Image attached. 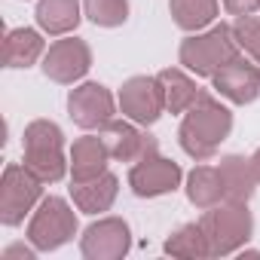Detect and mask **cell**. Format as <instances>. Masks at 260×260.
I'll return each instance as SVG.
<instances>
[{"mask_svg": "<svg viewBox=\"0 0 260 260\" xmlns=\"http://www.w3.org/2000/svg\"><path fill=\"white\" fill-rule=\"evenodd\" d=\"M230 132H233L230 107H223L217 98L199 92L193 107L184 113L178 138H181V147H184L187 156H193L196 162H205L217 153V147L230 138Z\"/></svg>", "mask_w": 260, "mask_h": 260, "instance_id": "1", "label": "cell"}, {"mask_svg": "<svg viewBox=\"0 0 260 260\" xmlns=\"http://www.w3.org/2000/svg\"><path fill=\"white\" fill-rule=\"evenodd\" d=\"M25 166L43 184H55L64 178V135L52 119H34L25 128Z\"/></svg>", "mask_w": 260, "mask_h": 260, "instance_id": "2", "label": "cell"}, {"mask_svg": "<svg viewBox=\"0 0 260 260\" xmlns=\"http://www.w3.org/2000/svg\"><path fill=\"white\" fill-rule=\"evenodd\" d=\"M236 55H242V49H239L230 25H214L205 34H193L178 49L181 64L196 77H214V71L223 68L226 61H233Z\"/></svg>", "mask_w": 260, "mask_h": 260, "instance_id": "3", "label": "cell"}, {"mask_svg": "<svg viewBox=\"0 0 260 260\" xmlns=\"http://www.w3.org/2000/svg\"><path fill=\"white\" fill-rule=\"evenodd\" d=\"M199 226L208 236L211 257H223V254L239 251L254 233V220H251L248 202H223V205L217 202V205H211L202 214Z\"/></svg>", "mask_w": 260, "mask_h": 260, "instance_id": "4", "label": "cell"}, {"mask_svg": "<svg viewBox=\"0 0 260 260\" xmlns=\"http://www.w3.org/2000/svg\"><path fill=\"white\" fill-rule=\"evenodd\" d=\"M43 181L19 162H10L4 169V181H0V220L7 226H19L28 211L40 202Z\"/></svg>", "mask_w": 260, "mask_h": 260, "instance_id": "5", "label": "cell"}, {"mask_svg": "<svg viewBox=\"0 0 260 260\" xmlns=\"http://www.w3.org/2000/svg\"><path fill=\"white\" fill-rule=\"evenodd\" d=\"M74 233H77V214L58 196L43 199L37 205L31 223H28V239H31V245L37 251H55L64 242H71Z\"/></svg>", "mask_w": 260, "mask_h": 260, "instance_id": "6", "label": "cell"}, {"mask_svg": "<svg viewBox=\"0 0 260 260\" xmlns=\"http://www.w3.org/2000/svg\"><path fill=\"white\" fill-rule=\"evenodd\" d=\"M119 110L138 125H150L166 110V92L159 77H132L119 89Z\"/></svg>", "mask_w": 260, "mask_h": 260, "instance_id": "7", "label": "cell"}, {"mask_svg": "<svg viewBox=\"0 0 260 260\" xmlns=\"http://www.w3.org/2000/svg\"><path fill=\"white\" fill-rule=\"evenodd\" d=\"M68 113H71V119L80 128H86V132H95V128L101 132L110 119H116V101L107 92V86H101V83H83V86L71 89V95H68Z\"/></svg>", "mask_w": 260, "mask_h": 260, "instance_id": "8", "label": "cell"}, {"mask_svg": "<svg viewBox=\"0 0 260 260\" xmlns=\"http://www.w3.org/2000/svg\"><path fill=\"white\" fill-rule=\"evenodd\" d=\"M89 68H92V52H89L86 40H80V37L55 40L43 55V74L52 83H61V86H71V83L83 80L89 74Z\"/></svg>", "mask_w": 260, "mask_h": 260, "instance_id": "9", "label": "cell"}, {"mask_svg": "<svg viewBox=\"0 0 260 260\" xmlns=\"http://www.w3.org/2000/svg\"><path fill=\"white\" fill-rule=\"evenodd\" d=\"M101 138L110 150V159L116 162H141L147 156H153L159 150L156 138L141 132L138 122H125V119H110L104 128H101Z\"/></svg>", "mask_w": 260, "mask_h": 260, "instance_id": "10", "label": "cell"}, {"mask_svg": "<svg viewBox=\"0 0 260 260\" xmlns=\"http://www.w3.org/2000/svg\"><path fill=\"white\" fill-rule=\"evenodd\" d=\"M181 178H184V172H181L178 162L153 153V156L132 166V172H128V187L141 199H153V196H166V193L178 190Z\"/></svg>", "mask_w": 260, "mask_h": 260, "instance_id": "11", "label": "cell"}, {"mask_svg": "<svg viewBox=\"0 0 260 260\" xmlns=\"http://www.w3.org/2000/svg\"><path fill=\"white\" fill-rule=\"evenodd\" d=\"M132 248V233L122 217H104L98 223H92L83 239H80V251L89 260H119Z\"/></svg>", "mask_w": 260, "mask_h": 260, "instance_id": "12", "label": "cell"}, {"mask_svg": "<svg viewBox=\"0 0 260 260\" xmlns=\"http://www.w3.org/2000/svg\"><path fill=\"white\" fill-rule=\"evenodd\" d=\"M211 80H214V89L233 104H251L260 95V71L245 55H236L233 61L217 68Z\"/></svg>", "mask_w": 260, "mask_h": 260, "instance_id": "13", "label": "cell"}, {"mask_svg": "<svg viewBox=\"0 0 260 260\" xmlns=\"http://www.w3.org/2000/svg\"><path fill=\"white\" fill-rule=\"evenodd\" d=\"M110 150L101 135H86L77 138L71 147V181H92L107 172Z\"/></svg>", "mask_w": 260, "mask_h": 260, "instance_id": "14", "label": "cell"}, {"mask_svg": "<svg viewBox=\"0 0 260 260\" xmlns=\"http://www.w3.org/2000/svg\"><path fill=\"white\" fill-rule=\"evenodd\" d=\"M116 190H119L116 175L104 172V175H98V178H92V181H74V184H71V199H74V205H77L80 211H86V214H101V211H107V208L113 205Z\"/></svg>", "mask_w": 260, "mask_h": 260, "instance_id": "15", "label": "cell"}, {"mask_svg": "<svg viewBox=\"0 0 260 260\" xmlns=\"http://www.w3.org/2000/svg\"><path fill=\"white\" fill-rule=\"evenodd\" d=\"M217 172H220V181H223V199L226 202H248L254 196V187L260 184L257 175H254L251 159L236 156V153L223 156L220 166H217Z\"/></svg>", "mask_w": 260, "mask_h": 260, "instance_id": "16", "label": "cell"}, {"mask_svg": "<svg viewBox=\"0 0 260 260\" xmlns=\"http://www.w3.org/2000/svg\"><path fill=\"white\" fill-rule=\"evenodd\" d=\"M46 55V43L34 28H13L4 37V64L7 68H31Z\"/></svg>", "mask_w": 260, "mask_h": 260, "instance_id": "17", "label": "cell"}, {"mask_svg": "<svg viewBox=\"0 0 260 260\" xmlns=\"http://www.w3.org/2000/svg\"><path fill=\"white\" fill-rule=\"evenodd\" d=\"M37 25L40 31L61 37L80 25V0H40L37 4Z\"/></svg>", "mask_w": 260, "mask_h": 260, "instance_id": "18", "label": "cell"}, {"mask_svg": "<svg viewBox=\"0 0 260 260\" xmlns=\"http://www.w3.org/2000/svg\"><path fill=\"white\" fill-rule=\"evenodd\" d=\"M159 83H162V92H166V110L169 113H187L193 107V101L199 98V89L196 83L181 71V68H166L156 74Z\"/></svg>", "mask_w": 260, "mask_h": 260, "instance_id": "19", "label": "cell"}, {"mask_svg": "<svg viewBox=\"0 0 260 260\" xmlns=\"http://www.w3.org/2000/svg\"><path fill=\"white\" fill-rule=\"evenodd\" d=\"M187 199L196 208H211L223 202V181L214 166H196L187 175Z\"/></svg>", "mask_w": 260, "mask_h": 260, "instance_id": "20", "label": "cell"}, {"mask_svg": "<svg viewBox=\"0 0 260 260\" xmlns=\"http://www.w3.org/2000/svg\"><path fill=\"white\" fill-rule=\"evenodd\" d=\"M166 254L181 257V260H202V257H211V245H208V236L199 223H187L169 236Z\"/></svg>", "mask_w": 260, "mask_h": 260, "instance_id": "21", "label": "cell"}, {"mask_svg": "<svg viewBox=\"0 0 260 260\" xmlns=\"http://www.w3.org/2000/svg\"><path fill=\"white\" fill-rule=\"evenodd\" d=\"M169 10L178 28L184 31H202L217 16V0H169Z\"/></svg>", "mask_w": 260, "mask_h": 260, "instance_id": "22", "label": "cell"}, {"mask_svg": "<svg viewBox=\"0 0 260 260\" xmlns=\"http://www.w3.org/2000/svg\"><path fill=\"white\" fill-rule=\"evenodd\" d=\"M83 10L101 28H119L128 19V0H83Z\"/></svg>", "mask_w": 260, "mask_h": 260, "instance_id": "23", "label": "cell"}, {"mask_svg": "<svg viewBox=\"0 0 260 260\" xmlns=\"http://www.w3.org/2000/svg\"><path fill=\"white\" fill-rule=\"evenodd\" d=\"M233 37L242 52H248L254 61H260V19L254 16H239L233 25Z\"/></svg>", "mask_w": 260, "mask_h": 260, "instance_id": "24", "label": "cell"}, {"mask_svg": "<svg viewBox=\"0 0 260 260\" xmlns=\"http://www.w3.org/2000/svg\"><path fill=\"white\" fill-rule=\"evenodd\" d=\"M223 10L236 19L239 16H254L260 10V0H223Z\"/></svg>", "mask_w": 260, "mask_h": 260, "instance_id": "25", "label": "cell"}, {"mask_svg": "<svg viewBox=\"0 0 260 260\" xmlns=\"http://www.w3.org/2000/svg\"><path fill=\"white\" fill-rule=\"evenodd\" d=\"M0 260H34V251L25 245H10V248H4Z\"/></svg>", "mask_w": 260, "mask_h": 260, "instance_id": "26", "label": "cell"}, {"mask_svg": "<svg viewBox=\"0 0 260 260\" xmlns=\"http://www.w3.org/2000/svg\"><path fill=\"white\" fill-rule=\"evenodd\" d=\"M251 166H254V175H257V181H260V147L254 150V156H251Z\"/></svg>", "mask_w": 260, "mask_h": 260, "instance_id": "27", "label": "cell"}]
</instances>
